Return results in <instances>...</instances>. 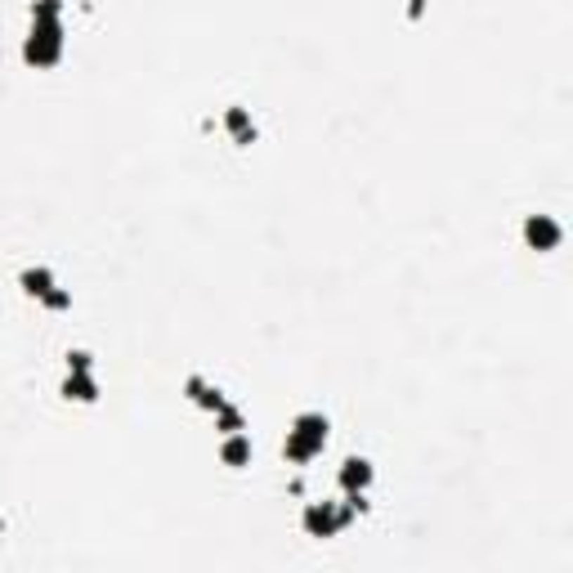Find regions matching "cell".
<instances>
[{
	"label": "cell",
	"mask_w": 573,
	"mask_h": 573,
	"mask_svg": "<svg viewBox=\"0 0 573 573\" xmlns=\"http://www.w3.org/2000/svg\"><path fill=\"white\" fill-rule=\"evenodd\" d=\"M323 439H327V421L323 417H300L296 430H291V439H287V457L291 461H309L323 448Z\"/></svg>",
	"instance_id": "obj_1"
},
{
	"label": "cell",
	"mask_w": 573,
	"mask_h": 573,
	"mask_svg": "<svg viewBox=\"0 0 573 573\" xmlns=\"http://www.w3.org/2000/svg\"><path fill=\"white\" fill-rule=\"evenodd\" d=\"M529 242H533L538 251H551V247H560V224H555V219H546V215L529 219Z\"/></svg>",
	"instance_id": "obj_2"
},
{
	"label": "cell",
	"mask_w": 573,
	"mask_h": 573,
	"mask_svg": "<svg viewBox=\"0 0 573 573\" xmlns=\"http://www.w3.org/2000/svg\"><path fill=\"white\" fill-rule=\"evenodd\" d=\"M340 479H345V489H363V484L372 479V470H368V461H345V475H340Z\"/></svg>",
	"instance_id": "obj_3"
},
{
	"label": "cell",
	"mask_w": 573,
	"mask_h": 573,
	"mask_svg": "<svg viewBox=\"0 0 573 573\" xmlns=\"http://www.w3.org/2000/svg\"><path fill=\"white\" fill-rule=\"evenodd\" d=\"M22 283H27L32 296H50V273H45V269H27V273H22Z\"/></svg>",
	"instance_id": "obj_4"
},
{
	"label": "cell",
	"mask_w": 573,
	"mask_h": 573,
	"mask_svg": "<svg viewBox=\"0 0 573 573\" xmlns=\"http://www.w3.org/2000/svg\"><path fill=\"white\" fill-rule=\"evenodd\" d=\"M228 130H233L238 139H247V130H251V126H247V112H242V108H233V112H228Z\"/></svg>",
	"instance_id": "obj_5"
},
{
	"label": "cell",
	"mask_w": 573,
	"mask_h": 573,
	"mask_svg": "<svg viewBox=\"0 0 573 573\" xmlns=\"http://www.w3.org/2000/svg\"><path fill=\"white\" fill-rule=\"evenodd\" d=\"M224 457H228V461H242V457H247V444H242V439H233V444L224 448Z\"/></svg>",
	"instance_id": "obj_6"
}]
</instances>
